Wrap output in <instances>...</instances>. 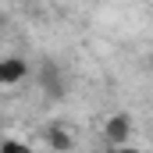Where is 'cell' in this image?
<instances>
[{
    "label": "cell",
    "mask_w": 153,
    "mask_h": 153,
    "mask_svg": "<svg viewBox=\"0 0 153 153\" xmlns=\"http://www.w3.org/2000/svg\"><path fill=\"white\" fill-rule=\"evenodd\" d=\"M4 25H7V22H4V14H0V32H4Z\"/></svg>",
    "instance_id": "52a82bcc"
},
{
    "label": "cell",
    "mask_w": 153,
    "mask_h": 153,
    "mask_svg": "<svg viewBox=\"0 0 153 153\" xmlns=\"http://www.w3.org/2000/svg\"><path fill=\"white\" fill-rule=\"evenodd\" d=\"M29 75V61L25 57H0V85H14Z\"/></svg>",
    "instance_id": "3957f363"
},
{
    "label": "cell",
    "mask_w": 153,
    "mask_h": 153,
    "mask_svg": "<svg viewBox=\"0 0 153 153\" xmlns=\"http://www.w3.org/2000/svg\"><path fill=\"white\" fill-rule=\"evenodd\" d=\"M43 135H46V146H50L53 153H71V150H75V135H71L64 125H57V121H53V125H46V132H43Z\"/></svg>",
    "instance_id": "7a4b0ae2"
},
{
    "label": "cell",
    "mask_w": 153,
    "mask_h": 153,
    "mask_svg": "<svg viewBox=\"0 0 153 153\" xmlns=\"http://www.w3.org/2000/svg\"><path fill=\"white\" fill-rule=\"evenodd\" d=\"M39 82H43V89H46V96H50V100H61V96L68 93L64 78H61V71H57L53 64H46V68L39 71Z\"/></svg>",
    "instance_id": "277c9868"
},
{
    "label": "cell",
    "mask_w": 153,
    "mask_h": 153,
    "mask_svg": "<svg viewBox=\"0 0 153 153\" xmlns=\"http://www.w3.org/2000/svg\"><path fill=\"white\" fill-rule=\"evenodd\" d=\"M128 135H132V117L128 114H111L103 121V139H107V146H125Z\"/></svg>",
    "instance_id": "6da1fadb"
},
{
    "label": "cell",
    "mask_w": 153,
    "mask_h": 153,
    "mask_svg": "<svg viewBox=\"0 0 153 153\" xmlns=\"http://www.w3.org/2000/svg\"><path fill=\"white\" fill-rule=\"evenodd\" d=\"M0 153H25V146L14 143V139H4V143H0Z\"/></svg>",
    "instance_id": "5b68a950"
},
{
    "label": "cell",
    "mask_w": 153,
    "mask_h": 153,
    "mask_svg": "<svg viewBox=\"0 0 153 153\" xmlns=\"http://www.w3.org/2000/svg\"><path fill=\"white\" fill-rule=\"evenodd\" d=\"M107 153H143V150H135V146L125 143V146H107Z\"/></svg>",
    "instance_id": "8992f818"
}]
</instances>
